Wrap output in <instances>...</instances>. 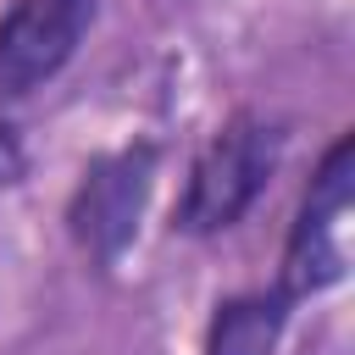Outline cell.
Returning <instances> with one entry per match:
<instances>
[{"label":"cell","mask_w":355,"mask_h":355,"mask_svg":"<svg viewBox=\"0 0 355 355\" xmlns=\"http://www.w3.org/2000/svg\"><path fill=\"white\" fill-rule=\"evenodd\" d=\"M283 161V122L261 111H233L189 161V178L172 205V233L183 239H216L239 227L255 200L272 189Z\"/></svg>","instance_id":"6da1fadb"},{"label":"cell","mask_w":355,"mask_h":355,"mask_svg":"<svg viewBox=\"0 0 355 355\" xmlns=\"http://www.w3.org/2000/svg\"><path fill=\"white\" fill-rule=\"evenodd\" d=\"M22 172H28V150H22V133L0 116V189H11V183H22Z\"/></svg>","instance_id":"8992f818"},{"label":"cell","mask_w":355,"mask_h":355,"mask_svg":"<svg viewBox=\"0 0 355 355\" xmlns=\"http://www.w3.org/2000/svg\"><path fill=\"white\" fill-rule=\"evenodd\" d=\"M349 205H355V128H344L322 150V161H316V172L300 194V211L288 222L277 288L294 305L344 277V261H349L344 255V216H349Z\"/></svg>","instance_id":"3957f363"},{"label":"cell","mask_w":355,"mask_h":355,"mask_svg":"<svg viewBox=\"0 0 355 355\" xmlns=\"http://www.w3.org/2000/svg\"><path fill=\"white\" fill-rule=\"evenodd\" d=\"M155 172H161V144L155 139H128V144L94 155L78 172L61 222H67V239L94 266L122 261V250L139 239V222H144Z\"/></svg>","instance_id":"7a4b0ae2"},{"label":"cell","mask_w":355,"mask_h":355,"mask_svg":"<svg viewBox=\"0 0 355 355\" xmlns=\"http://www.w3.org/2000/svg\"><path fill=\"white\" fill-rule=\"evenodd\" d=\"M288 316H294V300L277 283L227 294L211 305V322L200 333V355H277Z\"/></svg>","instance_id":"5b68a950"},{"label":"cell","mask_w":355,"mask_h":355,"mask_svg":"<svg viewBox=\"0 0 355 355\" xmlns=\"http://www.w3.org/2000/svg\"><path fill=\"white\" fill-rule=\"evenodd\" d=\"M100 0H11L0 11V105L44 89L89 39Z\"/></svg>","instance_id":"277c9868"}]
</instances>
